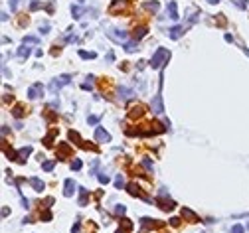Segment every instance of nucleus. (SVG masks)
I'll list each match as a JSON object with an SVG mask.
<instances>
[{
  "mask_svg": "<svg viewBox=\"0 0 249 233\" xmlns=\"http://www.w3.org/2000/svg\"><path fill=\"white\" fill-rule=\"evenodd\" d=\"M16 6H18V0H10V8L16 10Z\"/></svg>",
  "mask_w": 249,
  "mask_h": 233,
  "instance_id": "nucleus-27",
  "label": "nucleus"
},
{
  "mask_svg": "<svg viewBox=\"0 0 249 233\" xmlns=\"http://www.w3.org/2000/svg\"><path fill=\"white\" fill-rule=\"evenodd\" d=\"M53 166H56V164H53V162H52V160H46V162H44V164H42V168H44V170H46V172H50V170H53Z\"/></svg>",
  "mask_w": 249,
  "mask_h": 233,
  "instance_id": "nucleus-13",
  "label": "nucleus"
},
{
  "mask_svg": "<svg viewBox=\"0 0 249 233\" xmlns=\"http://www.w3.org/2000/svg\"><path fill=\"white\" fill-rule=\"evenodd\" d=\"M170 223H172V225H178V223H180V219H178V217H172Z\"/></svg>",
  "mask_w": 249,
  "mask_h": 233,
  "instance_id": "nucleus-30",
  "label": "nucleus"
},
{
  "mask_svg": "<svg viewBox=\"0 0 249 233\" xmlns=\"http://www.w3.org/2000/svg\"><path fill=\"white\" fill-rule=\"evenodd\" d=\"M170 32H172V34H170L172 40H178V38H180V36L184 34V28H182V26H174V28H172Z\"/></svg>",
  "mask_w": 249,
  "mask_h": 233,
  "instance_id": "nucleus-8",
  "label": "nucleus"
},
{
  "mask_svg": "<svg viewBox=\"0 0 249 233\" xmlns=\"http://www.w3.org/2000/svg\"><path fill=\"white\" fill-rule=\"evenodd\" d=\"M182 213H184V215H186V217H192L194 221H198V217H196V213H192V211H190V209H186V208H184V209H182Z\"/></svg>",
  "mask_w": 249,
  "mask_h": 233,
  "instance_id": "nucleus-15",
  "label": "nucleus"
},
{
  "mask_svg": "<svg viewBox=\"0 0 249 233\" xmlns=\"http://www.w3.org/2000/svg\"><path fill=\"white\" fill-rule=\"evenodd\" d=\"M124 50H127V52H134V50H137V42H129V44H124Z\"/></svg>",
  "mask_w": 249,
  "mask_h": 233,
  "instance_id": "nucleus-14",
  "label": "nucleus"
},
{
  "mask_svg": "<svg viewBox=\"0 0 249 233\" xmlns=\"http://www.w3.org/2000/svg\"><path fill=\"white\" fill-rule=\"evenodd\" d=\"M147 8L156 12V10H158V2H156V0H150V2H147Z\"/></svg>",
  "mask_w": 249,
  "mask_h": 233,
  "instance_id": "nucleus-12",
  "label": "nucleus"
},
{
  "mask_svg": "<svg viewBox=\"0 0 249 233\" xmlns=\"http://www.w3.org/2000/svg\"><path fill=\"white\" fill-rule=\"evenodd\" d=\"M143 164H144V166H147V168H152V162H150V160H144V162H143Z\"/></svg>",
  "mask_w": 249,
  "mask_h": 233,
  "instance_id": "nucleus-31",
  "label": "nucleus"
},
{
  "mask_svg": "<svg viewBox=\"0 0 249 233\" xmlns=\"http://www.w3.org/2000/svg\"><path fill=\"white\" fill-rule=\"evenodd\" d=\"M113 38H119V40H127V34H124L123 30H117L115 34H113Z\"/></svg>",
  "mask_w": 249,
  "mask_h": 233,
  "instance_id": "nucleus-17",
  "label": "nucleus"
},
{
  "mask_svg": "<svg viewBox=\"0 0 249 233\" xmlns=\"http://www.w3.org/2000/svg\"><path fill=\"white\" fill-rule=\"evenodd\" d=\"M71 12H73V18H81V8L79 6H71Z\"/></svg>",
  "mask_w": 249,
  "mask_h": 233,
  "instance_id": "nucleus-19",
  "label": "nucleus"
},
{
  "mask_svg": "<svg viewBox=\"0 0 249 233\" xmlns=\"http://www.w3.org/2000/svg\"><path fill=\"white\" fill-rule=\"evenodd\" d=\"M79 56H81V57H85V59H93V57H95V53H93V52H79Z\"/></svg>",
  "mask_w": 249,
  "mask_h": 233,
  "instance_id": "nucleus-18",
  "label": "nucleus"
},
{
  "mask_svg": "<svg viewBox=\"0 0 249 233\" xmlns=\"http://www.w3.org/2000/svg\"><path fill=\"white\" fill-rule=\"evenodd\" d=\"M28 97L30 99H40V97H44V87H42L40 83L32 85V87L28 89Z\"/></svg>",
  "mask_w": 249,
  "mask_h": 233,
  "instance_id": "nucleus-3",
  "label": "nucleus"
},
{
  "mask_svg": "<svg viewBox=\"0 0 249 233\" xmlns=\"http://www.w3.org/2000/svg\"><path fill=\"white\" fill-rule=\"evenodd\" d=\"M69 81H71V77H69V75H61V77H57V79H53V81H52L50 89L53 91V93H57V89L61 87V85H66V83H69Z\"/></svg>",
  "mask_w": 249,
  "mask_h": 233,
  "instance_id": "nucleus-2",
  "label": "nucleus"
},
{
  "mask_svg": "<svg viewBox=\"0 0 249 233\" xmlns=\"http://www.w3.org/2000/svg\"><path fill=\"white\" fill-rule=\"evenodd\" d=\"M73 194H75V182H73V180H66V190H63V196L71 198Z\"/></svg>",
  "mask_w": 249,
  "mask_h": 233,
  "instance_id": "nucleus-5",
  "label": "nucleus"
},
{
  "mask_svg": "<svg viewBox=\"0 0 249 233\" xmlns=\"http://www.w3.org/2000/svg\"><path fill=\"white\" fill-rule=\"evenodd\" d=\"M28 53H30V47H26V46H22V47H20V50H18V56L20 57H28Z\"/></svg>",
  "mask_w": 249,
  "mask_h": 233,
  "instance_id": "nucleus-11",
  "label": "nucleus"
},
{
  "mask_svg": "<svg viewBox=\"0 0 249 233\" xmlns=\"http://www.w3.org/2000/svg\"><path fill=\"white\" fill-rule=\"evenodd\" d=\"M97 123H99V119H97V117H89V124H97Z\"/></svg>",
  "mask_w": 249,
  "mask_h": 233,
  "instance_id": "nucleus-26",
  "label": "nucleus"
},
{
  "mask_svg": "<svg viewBox=\"0 0 249 233\" xmlns=\"http://www.w3.org/2000/svg\"><path fill=\"white\" fill-rule=\"evenodd\" d=\"M30 8H32V10H36V8H40V2H32V4H30Z\"/></svg>",
  "mask_w": 249,
  "mask_h": 233,
  "instance_id": "nucleus-29",
  "label": "nucleus"
},
{
  "mask_svg": "<svg viewBox=\"0 0 249 233\" xmlns=\"http://www.w3.org/2000/svg\"><path fill=\"white\" fill-rule=\"evenodd\" d=\"M42 219H44V221H50V219H52V213H50V211H44V213H42Z\"/></svg>",
  "mask_w": 249,
  "mask_h": 233,
  "instance_id": "nucleus-24",
  "label": "nucleus"
},
{
  "mask_svg": "<svg viewBox=\"0 0 249 233\" xmlns=\"http://www.w3.org/2000/svg\"><path fill=\"white\" fill-rule=\"evenodd\" d=\"M99 182L101 184H107V182H109V178H107V176H99Z\"/></svg>",
  "mask_w": 249,
  "mask_h": 233,
  "instance_id": "nucleus-28",
  "label": "nucleus"
},
{
  "mask_svg": "<svg viewBox=\"0 0 249 233\" xmlns=\"http://www.w3.org/2000/svg\"><path fill=\"white\" fill-rule=\"evenodd\" d=\"M166 57H168V52H166L164 47H160V50H158V52H156L154 56H152V59H150V63H152V67H154V69H158V67L162 65V61H164Z\"/></svg>",
  "mask_w": 249,
  "mask_h": 233,
  "instance_id": "nucleus-1",
  "label": "nucleus"
},
{
  "mask_svg": "<svg viewBox=\"0 0 249 233\" xmlns=\"http://www.w3.org/2000/svg\"><path fill=\"white\" fill-rule=\"evenodd\" d=\"M24 42H26V44H38V38H34V36H26Z\"/></svg>",
  "mask_w": 249,
  "mask_h": 233,
  "instance_id": "nucleus-21",
  "label": "nucleus"
},
{
  "mask_svg": "<svg viewBox=\"0 0 249 233\" xmlns=\"http://www.w3.org/2000/svg\"><path fill=\"white\" fill-rule=\"evenodd\" d=\"M115 186H117V188H123V186H124V180H123L121 174H117V178H115Z\"/></svg>",
  "mask_w": 249,
  "mask_h": 233,
  "instance_id": "nucleus-16",
  "label": "nucleus"
},
{
  "mask_svg": "<svg viewBox=\"0 0 249 233\" xmlns=\"http://www.w3.org/2000/svg\"><path fill=\"white\" fill-rule=\"evenodd\" d=\"M168 12H170V18L172 20H178L180 16H178V12H176V2L172 0V2H168Z\"/></svg>",
  "mask_w": 249,
  "mask_h": 233,
  "instance_id": "nucleus-7",
  "label": "nucleus"
},
{
  "mask_svg": "<svg viewBox=\"0 0 249 233\" xmlns=\"http://www.w3.org/2000/svg\"><path fill=\"white\" fill-rule=\"evenodd\" d=\"M119 93H121L123 99H127V97H131V95H133V91H131V89H124V87H119Z\"/></svg>",
  "mask_w": 249,
  "mask_h": 233,
  "instance_id": "nucleus-10",
  "label": "nucleus"
},
{
  "mask_svg": "<svg viewBox=\"0 0 249 233\" xmlns=\"http://www.w3.org/2000/svg\"><path fill=\"white\" fill-rule=\"evenodd\" d=\"M231 233H243V225H233L231 227Z\"/></svg>",
  "mask_w": 249,
  "mask_h": 233,
  "instance_id": "nucleus-23",
  "label": "nucleus"
},
{
  "mask_svg": "<svg viewBox=\"0 0 249 233\" xmlns=\"http://www.w3.org/2000/svg\"><path fill=\"white\" fill-rule=\"evenodd\" d=\"M30 184H32V188H34L36 192H42V190H44V182L38 180V178H30Z\"/></svg>",
  "mask_w": 249,
  "mask_h": 233,
  "instance_id": "nucleus-6",
  "label": "nucleus"
},
{
  "mask_svg": "<svg viewBox=\"0 0 249 233\" xmlns=\"http://www.w3.org/2000/svg\"><path fill=\"white\" fill-rule=\"evenodd\" d=\"M208 2H210V4H218L220 0H208Z\"/></svg>",
  "mask_w": 249,
  "mask_h": 233,
  "instance_id": "nucleus-32",
  "label": "nucleus"
},
{
  "mask_svg": "<svg viewBox=\"0 0 249 233\" xmlns=\"http://www.w3.org/2000/svg\"><path fill=\"white\" fill-rule=\"evenodd\" d=\"M124 211H127V208H124V205H117V208H115V213H117V215H124Z\"/></svg>",
  "mask_w": 249,
  "mask_h": 233,
  "instance_id": "nucleus-20",
  "label": "nucleus"
},
{
  "mask_svg": "<svg viewBox=\"0 0 249 233\" xmlns=\"http://www.w3.org/2000/svg\"><path fill=\"white\" fill-rule=\"evenodd\" d=\"M95 138L101 140V142H109V140H111V134L107 132L105 128H97V131H95Z\"/></svg>",
  "mask_w": 249,
  "mask_h": 233,
  "instance_id": "nucleus-4",
  "label": "nucleus"
},
{
  "mask_svg": "<svg viewBox=\"0 0 249 233\" xmlns=\"http://www.w3.org/2000/svg\"><path fill=\"white\" fill-rule=\"evenodd\" d=\"M79 168H81V160L77 158V160H73V162H71V170H79Z\"/></svg>",
  "mask_w": 249,
  "mask_h": 233,
  "instance_id": "nucleus-22",
  "label": "nucleus"
},
{
  "mask_svg": "<svg viewBox=\"0 0 249 233\" xmlns=\"http://www.w3.org/2000/svg\"><path fill=\"white\" fill-rule=\"evenodd\" d=\"M152 107H154V113H162V111H164V107H162V101H160V95H156V97H154Z\"/></svg>",
  "mask_w": 249,
  "mask_h": 233,
  "instance_id": "nucleus-9",
  "label": "nucleus"
},
{
  "mask_svg": "<svg viewBox=\"0 0 249 233\" xmlns=\"http://www.w3.org/2000/svg\"><path fill=\"white\" fill-rule=\"evenodd\" d=\"M237 6H239V8H247V0H237Z\"/></svg>",
  "mask_w": 249,
  "mask_h": 233,
  "instance_id": "nucleus-25",
  "label": "nucleus"
}]
</instances>
